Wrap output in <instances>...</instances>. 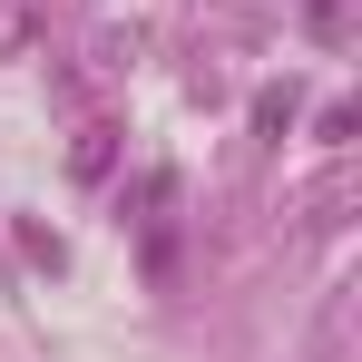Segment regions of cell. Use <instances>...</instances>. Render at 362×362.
I'll use <instances>...</instances> for the list:
<instances>
[{
    "label": "cell",
    "instance_id": "1",
    "mask_svg": "<svg viewBox=\"0 0 362 362\" xmlns=\"http://www.w3.org/2000/svg\"><path fill=\"white\" fill-rule=\"evenodd\" d=\"M294 118V88H264V98H255V127H264V137H274V127Z\"/></svg>",
    "mask_w": 362,
    "mask_h": 362
}]
</instances>
